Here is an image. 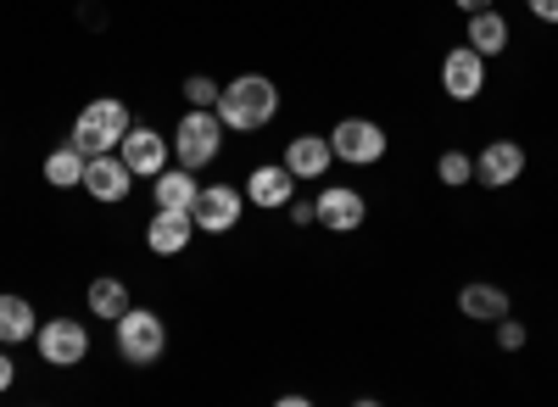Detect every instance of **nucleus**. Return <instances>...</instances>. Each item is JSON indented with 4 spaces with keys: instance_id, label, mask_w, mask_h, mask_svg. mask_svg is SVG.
<instances>
[{
    "instance_id": "f257e3e1",
    "label": "nucleus",
    "mask_w": 558,
    "mask_h": 407,
    "mask_svg": "<svg viewBox=\"0 0 558 407\" xmlns=\"http://www.w3.org/2000/svg\"><path fill=\"white\" fill-rule=\"evenodd\" d=\"M218 123L223 128H235V134H257L279 118V84L268 73H241V78H229L218 89Z\"/></svg>"
},
{
    "instance_id": "f03ea898",
    "label": "nucleus",
    "mask_w": 558,
    "mask_h": 407,
    "mask_svg": "<svg viewBox=\"0 0 558 407\" xmlns=\"http://www.w3.org/2000/svg\"><path fill=\"white\" fill-rule=\"evenodd\" d=\"M129 107L118 101V96H101V101H89L78 118H73V134L68 140L84 151V157H101V151H118V140L129 134Z\"/></svg>"
},
{
    "instance_id": "7ed1b4c3",
    "label": "nucleus",
    "mask_w": 558,
    "mask_h": 407,
    "mask_svg": "<svg viewBox=\"0 0 558 407\" xmlns=\"http://www.w3.org/2000/svg\"><path fill=\"white\" fill-rule=\"evenodd\" d=\"M218 151H223V123H218V112H213V107H191V112L179 118V128H173V162L191 168V173H202L207 162H218Z\"/></svg>"
},
{
    "instance_id": "20e7f679",
    "label": "nucleus",
    "mask_w": 558,
    "mask_h": 407,
    "mask_svg": "<svg viewBox=\"0 0 558 407\" xmlns=\"http://www.w3.org/2000/svg\"><path fill=\"white\" fill-rule=\"evenodd\" d=\"M162 351H168V324L157 319L151 307H129L118 319V357L134 363V369H146V363H157Z\"/></svg>"
},
{
    "instance_id": "39448f33",
    "label": "nucleus",
    "mask_w": 558,
    "mask_h": 407,
    "mask_svg": "<svg viewBox=\"0 0 558 407\" xmlns=\"http://www.w3.org/2000/svg\"><path fill=\"white\" fill-rule=\"evenodd\" d=\"M386 128L375 123V118H341L336 128H330V151H336V162H352V168H375L380 157H386Z\"/></svg>"
},
{
    "instance_id": "423d86ee",
    "label": "nucleus",
    "mask_w": 558,
    "mask_h": 407,
    "mask_svg": "<svg viewBox=\"0 0 558 407\" xmlns=\"http://www.w3.org/2000/svg\"><path fill=\"white\" fill-rule=\"evenodd\" d=\"M34 346H39V357L51 369H78L89 357V330L78 319H51V324L34 330Z\"/></svg>"
},
{
    "instance_id": "0eeeda50",
    "label": "nucleus",
    "mask_w": 558,
    "mask_h": 407,
    "mask_svg": "<svg viewBox=\"0 0 558 407\" xmlns=\"http://www.w3.org/2000/svg\"><path fill=\"white\" fill-rule=\"evenodd\" d=\"M241 212H246V190H235V185H202V196L191 207L196 235H229L241 223Z\"/></svg>"
},
{
    "instance_id": "6e6552de",
    "label": "nucleus",
    "mask_w": 558,
    "mask_h": 407,
    "mask_svg": "<svg viewBox=\"0 0 558 407\" xmlns=\"http://www.w3.org/2000/svg\"><path fill=\"white\" fill-rule=\"evenodd\" d=\"M129 185H134V173H129V162L118 157V151H101V157H89L84 162V196L89 201H101V207H118V201H129Z\"/></svg>"
},
{
    "instance_id": "1a4fd4ad",
    "label": "nucleus",
    "mask_w": 558,
    "mask_h": 407,
    "mask_svg": "<svg viewBox=\"0 0 558 407\" xmlns=\"http://www.w3.org/2000/svg\"><path fill=\"white\" fill-rule=\"evenodd\" d=\"M118 157L129 162L134 178H157V173L173 162V140H162L157 128H134V123H129V134L118 140Z\"/></svg>"
},
{
    "instance_id": "9d476101",
    "label": "nucleus",
    "mask_w": 558,
    "mask_h": 407,
    "mask_svg": "<svg viewBox=\"0 0 558 407\" xmlns=\"http://www.w3.org/2000/svg\"><path fill=\"white\" fill-rule=\"evenodd\" d=\"M313 218L324 223V230H336V235H352V230H363L368 201H363L352 185H324V190L313 196Z\"/></svg>"
},
{
    "instance_id": "9b49d317",
    "label": "nucleus",
    "mask_w": 558,
    "mask_h": 407,
    "mask_svg": "<svg viewBox=\"0 0 558 407\" xmlns=\"http://www.w3.org/2000/svg\"><path fill=\"white\" fill-rule=\"evenodd\" d=\"M441 89L452 101H475L486 89V57L475 51V45H458V51L441 57Z\"/></svg>"
},
{
    "instance_id": "f8f14e48",
    "label": "nucleus",
    "mask_w": 558,
    "mask_h": 407,
    "mask_svg": "<svg viewBox=\"0 0 558 407\" xmlns=\"http://www.w3.org/2000/svg\"><path fill=\"white\" fill-rule=\"evenodd\" d=\"M296 196V173L286 162H263L246 173V201L263 207V212H286V201Z\"/></svg>"
},
{
    "instance_id": "ddd939ff",
    "label": "nucleus",
    "mask_w": 558,
    "mask_h": 407,
    "mask_svg": "<svg viewBox=\"0 0 558 407\" xmlns=\"http://www.w3.org/2000/svg\"><path fill=\"white\" fill-rule=\"evenodd\" d=\"M520 173H525V146H520V140H492V146L475 157V178H481L486 190H508Z\"/></svg>"
},
{
    "instance_id": "4468645a",
    "label": "nucleus",
    "mask_w": 558,
    "mask_h": 407,
    "mask_svg": "<svg viewBox=\"0 0 558 407\" xmlns=\"http://www.w3.org/2000/svg\"><path fill=\"white\" fill-rule=\"evenodd\" d=\"M191 240H196V218H191V212H168V207L151 212V223H146V246H151L157 257L191 251Z\"/></svg>"
},
{
    "instance_id": "2eb2a0df",
    "label": "nucleus",
    "mask_w": 558,
    "mask_h": 407,
    "mask_svg": "<svg viewBox=\"0 0 558 407\" xmlns=\"http://www.w3.org/2000/svg\"><path fill=\"white\" fill-rule=\"evenodd\" d=\"M196 196H202V178H196L191 168H179V162H168V168L151 178V201L168 207V212H191Z\"/></svg>"
},
{
    "instance_id": "dca6fc26",
    "label": "nucleus",
    "mask_w": 558,
    "mask_h": 407,
    "mask_svg": "<svg viewBox=\"0 0 558 407\" xmlns=\"http://www.w3.org/2000/svg\"><path fill=\"white\" fill-rule=\"evenodd\" d=\"M330 162H336V151H330L324 134H296V140L286 146V168L296 178H324V173H330Z\"/></svg>"
},
{
    "instance_id": "f3484780",
    "label": "nucleus",
    "mask_w": 558,
    "mask_h": 407,
    "mask_svg": "<svg viewBox=\"0 0 558 407\" xmlns=\"http://www.w3.org/2000/svg\"><path fill=\"white\" fill-rule=\"evenodd\" d=\"M458 312H463V319H475V324H497V319H508V291L475 280V285L458 291Z\"/></svg>"
},
{
    "instance_id": "a211bd4d",
    "label": "nucleus",
    "mask_w": 558,
    "mask_h": 407,
    "mask_svg": "<svg viewBox=\"0 0 558 407\" xmlns=\"http://www.w3.org/2000/svg\"><path fill=\"white\" fill-rule=\"evenodd\" d=\"M34 330H39L34 301H28V296H12V291H0V346H28Z\"/></svg>"
},
{
    "instance_id": "6ab92c4d",
    "label": "nucleus",
    "mask_w": 558,
    "mask_h": 407,
    "mask_svg": "<svg viewBox=\"0 0 558 407\" xmlns=\"http://www.w3.org/2000/svg\"><path fill=\"white\" fill-rule=\"evenodd\" d=\"M84 151L68 140V146H57L51 157H45V185H51V190H78L84 185Z\"/></svg>"
},
{
    "instance_id": "aec40b11",
    "label": "nucleus",
    "mask_w": 558,
    "mask_h": 407,
    "mask_svg": "<svg viewBox=\"0 0 558 407\" xmlns=\"http://www.w3.org/2000/svg\"><path fill=\"white\" fill-rule=\"evenodd\" d=\"M129 307H134V301H129V285H123L118 274H101V280H89V312H96V319L118 324Z\"/></svg>"
},
{
    "instance_id": "412c9836",
    "label": "nucleus",
    "mask_w": 558,
    "mask_h": 407,
    "mask_svg": "<svg viewBox=\"0 0 558 407\" xmlns=\"http://www.w3.org/2000/svg\"><path fill=\"white\" fill-rule=\"evenodd\" d=\"M470 45H475V51L481 57H502L508 51V17L502 12H470Z\"/></svg>"
},
{
    "instance_id": "4be33fe9",
    "label": "nucleus",
    "mask_w": 558,
    "mask_h": 407,
    "mask_svg": "<svg viewBox=\"0 0 558 407\" xmlns=\"http://www.w3.org/2000/svg\"><path fill=\"white\" fill-rule=\"evenodd\" d=\"M436 178H441L447 190H463V185L475 178V157H470V151H441V162H436Z\"/></svg>"
},
{
    "instance_id": "5701e85b",
    "label": "nucleus",
    "mask_w": 558,
    "mask_h": 407,
    "mask_svg": "<svg viewBox=\"0 0 558 407\" xmlns=\"http://www.w3.org/2000/svg\"><path fill=\"white\" fill-rule=\"evenodd\" d=\"M218 78H207V73H191V78H184V101H191V107H218Z\"/></svg>"
},
{
    "instance_id": "b1692460",
    "label": "nucleus",
    "mask_w": 558,
    "mask_h": 407,
    "mask_svg": "<svg viewBox=\"0 0 558 407\" xmlns=\"http://www.w3.org/2000/svg\"><path fill=\"white\" fill-rule=\"evenodd\" d=\"M525 335H531V330H525L520 319H497V346H502V351H520Z\"/></svg>"
},
{
    "instance_id": "393cba45",
    "label": "nucleus",
    "mask_w": 558,
    "mask_h": 407,
    "mask_svg": "<svg viewBox=\"0 0 558 407\" xmlns=\"http://www.w3.org/2000/svg\"><path fill=\"white\" fill-rule=\"evenodd\" d=\"M12 385H17V357H12L7 346H0V396H7Z\"/></svg>"
},
{
    "instance_id": "a878e982",
    "label": "nucleus",
    "mask_w": 558,
    "mask_h": 407,
    "mask_svg": "<svg viewBox=\"0 0 558 407\" xmlns=\"http://www.w3.org/2000/svg\"><path fill=\"white\" fill-rule=\"evenodd\" d=\"M525 12H531L536 23H558V0H525Z\"/></svg>"
},
{
    "instance_id": "bb28decb",
    "label": "nucleus",
    "mask_w": 558,
    "mask_h": 407,
    "mask_svg": "<svg viewBox=\"0 0 558 407\" xmlns=\"http://www.w3.org/2000/svg\"><path fill=\"white\" fill-rule=\"evenodd\" d=\"M286 212H291V223H318V218H313V201H296V196H291Z\"/></svg>"
},
{
    "instance_id": "cd10ccee",
    "label": "nucleus",
    "mask_w": 558,
    "mask_h": 407,
    "mask_svg": "<svg viewBox=\"0 0 558 407\" xmlns=\"http://www.w3.org/2000/svg\"><path fill=\"white\" fill-rule=\"evenodd\" d=\"M452 7H458V12H486L492 0H452Z\"/></svg>"
}]
</instances>
